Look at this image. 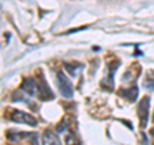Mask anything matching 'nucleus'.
<instances>
[{
	"label": "nucleus",
	"mask_w": 154,
	"mask_h": 145,
	"mask_svg": "<svg viewBox=\"0 0 154 145\" xmlns=\"http://www.w3.org/2000/svg\"><path fill=\"white\" fill-rule=\"evenodd\" d=\"M57 84H58V89L59 93L64 96V98L69 99L73 96V86L69 79H67V76L63 72H58L57 73Z\"/></svg>",
	"instance_id": "nucleus-1"
},
{
	"label": "nucleus",
	"mask_w": 154,
	"mask_h": 145,
	"mask_svg": "<svg viewBox=\"0 0 154 145\" xmlns=\"http://www.w3.org/2000/svg\"><path fill=\"white\" fill-rule=\"evenodd\" d=\"M149 107H150V98L149 96H144L139 103V118H140V126L144 128L146 127L148 118H149Z\"/></svg>",
	"instance_id": "nucleus-2"
},
{
	"label": "nucleus",
	"mask_w": 154,
	"mask_h": 145,
	"mask_svg": "<svg viewBox=\"0 0 154 145\" xmlns=\"http://www.w3.org/2000/svg\"><path fill=\"white\" fill-rule=\"evenodd\" d=\"M37 82V93H38V98L41 100H50L54 98V94L51 93V90L49 89L46 81L44 80V76L41 73L38 75V79H36Z\"/></svg>",
	"instance_id": "nucleus-3"
},
{
	"label": "nucleus",
	"mask_w": 154,
	"mask_h": 145,
	"mask_svg": "<svg viewBox=\"0 0 154 145\" xmlns=\"http://www.w3.org/2000/svg\"><path fill=\"white\" fill-rule=\"evenodd\" d=\"M11 119L13 122H17V123H26V125H30V126L35 127L37 125V121L35 117H32L31 114L25 113V112H21V110H14L11 116Z\"/></svg>",
	"instance_id": "nucleus-4"
},
{
	"label": "nucleus",
	"mask_w": 154,
	"mask_h": 145,
	"mask_svg": "<svg viewBox=\"0 0 154 145\" xmlns=\"http://www.w3.org/2000/svg\"><path fill=\"white\" fill-rule=\"evenodd\" d=\"M21 89L25 91L27 95L33 96L37 93V82H36V80L31 79V77H27V79L23 80L22 85H21Z\"/></svg>",
	"instance_id": "nucleus-5"
},
{
	"label": "nucleus",
	"mask_w": 154,
	"mask_h": 145,
	"mask_svg": "<svg viewBox=\"0 0 154 145\" xmlns=\"http://www.w3.org/2000/svg\"><path fill=\"white\" fill-rule=\"evenodd\" d=\"M119 67V62L116 60L114 63H109L108 64V72H109V76H107V79H104L102 81V85H107L109 90H113V77H114V73H116V69Z\"/></svg>",
	"instance_id": "nucleus-6"
},
{
	"label": "nucleus",
	"mask_w": 154,
	"mask_h": 145,
	"mask_svg": "<svg viewBox=\"0 0 154 145\" xmlns=\"http://www.w3.org/2000/svg\"><path fill=\"white\" fill-rule=\"evenodd\" d=\"M118 94L121 96H123L125 99H127L128 101H132V103H134V101L136 100V98H137L139 89H137L136 85H134L131 89H121L118 91Z\"/></svg>",
	"instance_id": "nucleus-7"
},
{
	"label": "nucleus",
	"mask_w": 154,
	"mask_h": 145,
	"mask_svg": "<svg viewBox=\"0 0 154 145\" xmlns=\"http://www.w3.org/2000/svg\"><path fill=\"white\" fill-rule=\"evenodd\" d=\"M42 143H44V145H60V141L57 137V135L49 131V130L45 131L44 135H42Z\"/></svg>",
	"instance_id": "nucleus-8"
},
{
	"label": "nucleus",
	"mask_w": 154,
	"mask_h": 145,
	"mask_svg": "<svg viewBox=\"0 0 154 145\" xmlns=\"http://www.w3.org/2000/svg\"><path fill=\"white\" fill-rule=\"evenodd\" d=\"M66 144L67 145H80V140L77 139V136L73 132H71V134H68V136L66 137Z\"/></svg>",
	"instance_id": "nucleus-9"
},
{
	"label": "nucleus",
	"mask_w": 154,
	"mask_h": 145,
	"mask_svg": "<svg viewBox=\"0 0 154 145\" xmlns=\"http://www.w3.org/2000/svg\"><path fill=\"white\" fill-rule=\"evenodd\" d=\"M23 94H25V93H22V91H16V93L13 94V100H16V101L22 100V101H26V103H30V101L27 100V98Z\"/></svg>",
	"instance_id": "nucleus-10"
},
{
	"label": "nucleus",
	"mask_w": 154,
	"mask_h": 145,
	"mask_svg": "<svg viewBox=\"0 0 154 145\" xmlns=\"http://www.w3.org/2000/svg\"><path fill=\"white\" fill-rule=\"evenodd\" d=\"M64 67L67 69H68V72L72 75V76H76V71H77V67H81V66H77V64H73L72 66L71 63H66Z\"/></svg>",
	"instance_id": "nucleus-11"
},
{
	"label": "nucleus",
	"mask_w": 154,
	"mask_h": 145,
	"mask_svg": "<svg viewBox=\"0 0 154 145\" xmlns=\"http://www.w3.org/2000/svg\"><path fill=\"white\" fill-rule=\"evenodd\" d=\"M144 86H145V89L154 90V77H150V79H148L145 82H144Z\"/></svg>",
	"instance_id": "nucleus-12"
},
{
	"label": "nucleus",
	"mask_w": 154,
	"mask_h": 145,
	"mask_svg": "<svg viewBox=\"0 0 154 145\" xmlns=\"http://www.w3.org/2000/svg\"><path fill=\"white\" fill-rule=\"evenodd\" d=\"M150 135H152V136L154 137V128H152V130H150Z\"/></svg>",
	"instance_id": "nucleus-13"
},
{
	"label": "nucleus",
	"mask_w": 154,
	"mask_h": 145,
	"mask_svg": "<svg viewBox=\"0 0 154 145\" xmlns=\"http://www.w3.org/2000/svg\"><path fill=\"white\" fill-rule=\"evenodd\" d=\"M153 122H154V114H153Z\"/></svg>",
	"instance_id": "nucleus-14"
}]
</instances>
